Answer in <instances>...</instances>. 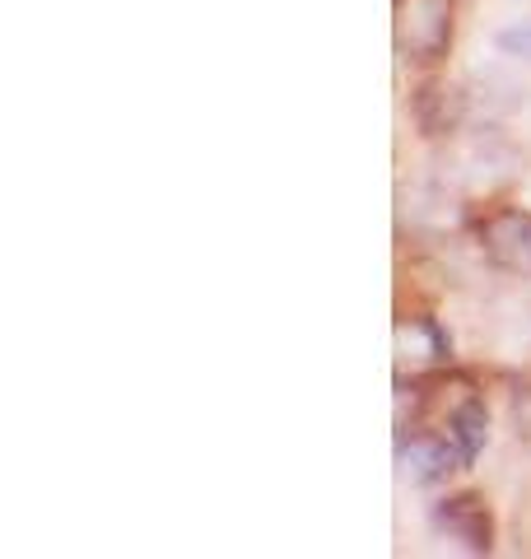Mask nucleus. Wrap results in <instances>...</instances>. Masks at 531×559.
<instances>
[{"label":"nucleus","instance_id":"1","mask_svg":"<svg viewBox=\"0 0 531 559\" xmlns=\"http://www.w3.org/2000/svg\"><path fill=\"white\" fill-rule=\"evenodd\" d=\"M397 51L415 66H434L452 47V0H397L392 5Z\"/></svg>","mask_w":531,"mask_h":559},{"label":"nucleus","instance_id":"2","mask_svg":"<svg viewBox=\"0 0 531 559\" xmlns=\"http://www.w3.org/2000/svg\"><path fill=\"white\" fill-rule=\"evenodd\" d=\"M392 355H397V378H429L448 364L452 345H448V331L434 318L405 312V318H397V331H392Z\"/></svg>","mask_w":531,"mask_h":559},{"label":"nucleus","instance_id":"3","mask_svg":"<svg viewBox=\"0 0 531 559\" xmlns=\"http://www.w3.org/2000/svg\"><path fill=\"white\" fill-rule=\"evenodd\" d=\"M475 242L489 266H499L508 275H531V215L527 210H494L481 219Z\"/></svg>","mask_w":531,"mask_h":559},{"label":"nucleus","instance_id":"4","mask_svg":"<svg viewBox=\"0 0 531 559\" xmlns=\"http://www.w3.org/2000/svg\"><path fill=\"white\" fill-rule=\"evenodd\" d=\"M429 522H434V532L442 540H452V546L467 550V555H489V546H494V518H489L481 495H448V499H438Z\"/></svg>","mask_w":531,"mask_h":559},{"label":"nucleus","instance_id":"5","mask_svg":"<svg viewBox=\"0 0 531 559\" xmlns=\"http://www.w3.org/2000/svg\"><path fill=\"white\" fill-rule=\"evenodd\" d=\"M397 466H401L405 480L434 485V480L452 476V471L467 466V462L442 429H411V433H401V443H397Z\"/></svg>","mask_w":531,"mask_h":559},{"label":"nucleus","instance_id":"6","mask_svg":"<svg viewBox=\"0 0 531 559\" xmlns=\"http://www.w3.org/2000/svg\"><path fill=\"white\" fill-rule=\"evenodd\" d=\"M442 433L457 443V452H462V462L471 466L475 457L485 452V439H489V415H485V401L471 392V382L462 388V396L448 406V419H442Z\"/></svg>","mask_w":531,"mask_h":559},{"label":"nucleus","instance_id":"7","mask_svg":"<svg viewBox=\"0 0 531 559\" xmlns=\"http://www.w3.org/2000/svg\"><path fill=\"white\" fill-rule=\"evenodd\" d=\"M415 121L424 135H452L462 121V94L448 84H424L415 94Z\"/></svg>","mask_w":531,"mask_h":559},{"label":"nucleus","instance_id":"8","mask_svg":"<svg viewBox=\"0 0 531 559\" xmlns=\"http://www.w3.org/2000/svg\"><path fill=\"white\" fill-rule=\"evenodd\" d=\"M494 47H499L504 57H512V61H531V14L527 20L504 24L499 33H494Z\"/></svg>","mask_w":531,"mask_h":559},{"label":"nucleus","instance_id":"9","mask_svg":"<svg viewBox=\"0 0 531 559\" xmlns=\"http://www.w3.org/2000/svg\"><path fill=\"white\" fill-rule=\"evenodd\" d=\"M512 411H518V433H527V439H531V392H522Z\"/></svg>","mask_w":531,"mask_h":559}]
</instances>
